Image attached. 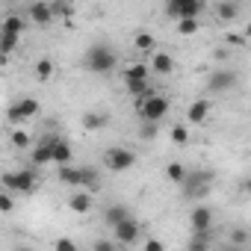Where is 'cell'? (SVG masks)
<instances>
[{"mask_svg":"<svg viewBox=\"0 0 251 251\" xmlns=\"http://www.w3.org/2000/svg\"><path fill=\"white\" fill-rule=\"evenodd\" d=\"M53 251H80V248H77V242H74L71 236H59V239L53 242Z\"/></svg>","mask_w":251,"mask_h":251,"instance_id":"obj_32","label":"cell"},{"mask_svg":"<svg viewBox=\"0 0 251 251\" xmlns=\"http://www.w3.org/2000/svg\"><path fill=\"white\" fill-rule=\"evenodd\" d=\"M251 236H248V230L245 227H233L230 230V245H239V248H245V242H248Z\"/></svg>","mask_w":251,"mask_h":251,"instance_id":"obj_31","label":"cell"},{"mask_svg":"<svg viewBox=\"0 0 251 251\" xmlns=\"http://www.w3.org/2000/svg\"><path fill=\"white\" fill-rule=\"evenodd\" d=\"M68 210L77 213V216L89 213V210H92V192H86V189H71V195H68Z\"/></svg>","mask_w":251,"mask_h":251,"instance_id":"obj_15","label":"cell"},{"mask_svg":"<svg viewBox=\"0 0 251 251\" xmlns=\"http://www.w3.org/2000/svg\"><path fill=\"white\" fill-rule=\"evenodd\" d=\"M245 39H251V21L245 24Z\"/></svg>","mask_w":251,"mask_h":251,"instance_id":"obj_42","label":"cell"},{"mask_svg":"<svg viewBox=\"0 0 251 251\" xmlns=\"http://www.w3.org/2000/svg\"><path fill=\"white\" fill-rule=\"evenodd\" d=\"M210 183H213V172L195 169V172H189V177H186V183H183V195H186V198H204V195L210 192Z\"/></svg>","mask_w":251,"mask_h":251,"instance_id":"obj_5","label":"cell"},{"mask_svg":"<svg viewBox=\"0 0 251 251\" xmlns=\"http://www.w3.org/2000/svg\"><path fill=\"white\" fill-rule=\"evenodd\" d=\"M12 251H36V248H30V245H24V242H18V245H15Z\"/></svg>","mask_w":251,"mask_h":251,"instance_id":"obj_39","label":"cell"},{"mask_svg":"<svg viewBox=\"0 0 251 251\" xmlns=\"http://www.w3.org/2000/svg\"><path fill=\"white\" fill-rule=\"evenodd\" d=\"M56 177H59V183H65L71 189H83V169L80 166H59Z\"/></svg>","mask_w":251,"mask_h":251,"instance_id":"obj_14","label":"cell"},{"mask_svg":"<svg viewBox=\"0 0 251 251\" xmlns=\"http://www.w3.org/2000/svg\"><path fill=\"white\" fill-rule=\"evenodd\" d=\"M151 71H154V74H160V77H169V74L175 71V59H172V53L157 50V53L151 56Z\"/></svg>","mask_w":251,"mask_h":251,"instance_id":"obj_17","label":"cell"},{"mask_svg":"<svg viewBox=\"0 0 251 251\" xmlns=\"http://www.w3.org/2000/svg\"><path fill=\"white\" fill-rule=\"evenodd\" d=\"M186 251H210V230L207 233H192L186 242Z\"/></svg>","mask_w":251,"mask_h":251,"instance_id":"obj_23","label":"cell"},{"mask_svg":"<svg viewBox=\"0 0 251 251\" xmlns=\"http://www.w3.org/2000/svg\"><path fill=\"white\" fill-rule=\"evenodd\" d=\"M103 124H106V118H103L100 112H86V115H83V127H86V130H100Z\"/></svg>","mask_w":251,"mask_h":251,"instance_id":"obj_27","label":"cell"},{"mask_svg":"<svg viewBox=\"0 0 251 251\" xmlns=\"http://www.w3.org/2000/svg\"><path fill=\"white\" fill-rule=\"evenodd\" d=\"M21 45V36H12V33H0V50H3V56L15 53Z\"/></svg>","mask_w":251,"mask_h":251,"instance_id":"obj_24","label":"cell"},{"mask_svg":"<svg viewBox=\"0 0 251 251\" xmlns=\"http://www.w3.org/2000/svg\"><path fill=\"white\" fill-rule=\"evenodd\" d=\"M98 186H100L98 172H95V169H83V189H86V192H95Z\"/></svg>","mask_w":251,"mask_h":251,"instance_id":"obj_28","label":"cell"},{"mask_svg":"<svg viewBox=\"0 0 251 251\" xmlns=\"http://www.w3.org/2000/svg\"><path fill=\"white\" fill-rule=\"evenodd\" d=\"M204 12L201 0H169L166 3V18L172 21H198V15Z\"/></svg>","mask_w":251,"mask_h":251,"instance_id":"obj_3","label":"cell"},{"mask_svg":"<svg viewBox=\"0 0 251 251\" xmlns=\"http://www.w3.org/2000/svg\"><path fill=\"white\" fill-rule=\"evenodd\" d=\"M154 136H157V124H142V127H139V139L151 142Z\"/></svg>","mask_w":251,"mask_h":251,"instance_id":"obj_37","label":"cell"},{"mask_svg":"<svg viewBox=\"0 0 251 251\" xmlns=\"http://www.w3.org/2000/svg\"><path fill=\"white\" fill-rule=\"evenodd\" d=\"M103 166L109 172H130L136 166V154L130 148H109L103 157Z\"/></svg>","mask_w":251,"mask_h":251,"instance_id":"obj_6","label":"cell"},{"mask_svg":"<svg viewBox=\"0 0 251 251\" xmlns=\"http://www.w3.org/2000/svg\"><path fill=\"white\" fill-rule=\"evenodd\" d=\"M53 15H56V9H53L50 3H33V6L27 9V21H30V24H39V27H48V24L53 21Z\"/></svg>","mask_w":251,"mask_h":251,"instance_id":"obj_13","label":"cell"},{"mask_svg":"<svg viewBox=\"0 0 251 251\" xmlns=\"http://www.w3.org/2000/svg\"><path fill=\"white\" fill-rule=\"evenodd\" d=\"M12 145L21 151V148H30L33 145V136L27 133V130H12Z\"/></svg>","mask_w":251,"mask_h":251,"instance_id":"obj_30","label":"cell"},{"mask_svg":"<svg viewBox=\"0 0 251 251\" xmlns=\"http://www.w3.org/2000/svg\"><path fill=\"white\" fill-rule=\"evenodd\" d=\"M169 139L175 142V145H189V127H183V124H175L172 127V133H169Z\"/></svg>","mask_w":251,"mask_h":251,"instance_id":"obj_26","label":"cell"},{"mask_svg":"<svg viewBox=\"0 0 251 251\" xmlns=\"http://www.w3.org/2000/svg\"><path fill=\"white\" fill-rule=\"evenodd\" d=\"M166 177H169L172 183H180V186H183V183H186V177H189V169H186L183 163H177V160H175V163H169V166H166Z\"/></svg>","mask_w":251,"mask_h":251,"instance_id":"obj_21","label":"cell"},{"mask_svg":"<svg viewBox=\"0 0 251 251\" xmlns=\"http://www.w3.org/2000/svg\"><path fill=\"white\" fill-rule=\"evenodd\" d=\"M142 251H166V242L157 239V236H148V239L142 242Z\"/></svg>","mask_w":251,"mask_h":251,"instance_id":"obj_34","label":"cell"},{"mask_svg":"<svg viewBox=\"0 0 251 251\" xmlns=\"http://www.w3.org/2000/svg\"><path fill=\"white\" fill-rule=\"evenodd\" d=\"M239 12H242V6L236 3V0H222V3H216V15L222 21H236Z\"/></svg>","mask_w":251,"mask_h":251,"instance_id":"obj_19","label":"cell"},{"mask_svg":"<svg viewBox=\"0 0 251 251\" xmlns=\"http://www.w3.org/2000/svg\"><path fill=\"white\" fill-rule=\"evenodd\" d=\"M222 251H245V248H239V245H230V242H227V245H225Z\"/></svg>","mask_w":251,"mask_h":251,"instance_id":"obj_40","label":"cell"},{"mask_svg":"<svg viewBox=\"0 0 251 251\" xmlns=\"http://www.w3.org/2000/svg\"><path fill=\"white\" fill-rule=\"evenodd\" d=\"M198 30H201L198 21H180V24H177V33H180V36H195Z\"/></svg>","mask_w":251,"mask_h":251,"instance_id":"obj_33","label":"cell"},{"mask_svg":"<svg viewBox=\"0 0 251 251\" xmlns=\"http://www.w3.org/2000/svg\"><path fill=\"white\" fill-rule=\"evenodd\" d=\"M12 207H15V201H12V192H0V213H12Z\"/></svg>","mask_w":251,"mask_h":251,"instance_id":"obj_35","label":"cell"},{"mask_svg":"<svg viewBox=\"0 0 251 251\" xmlns=\"http://www.w3.org/2000/svg\"><path fill=\"white\" fill-rule=\"evenodd\" d=\"M3 189L6 192H36V172L33 169H18V172H3Z\"/></svg>","mask_w":251,"mask_h":251,"instance_id":"obj_4","label":"cell"},{"mask_svg":"<svg viewBox=\"0 0 251 251\" xmlns=\"http://www.w3.org/2000/svg\"><path fill=\"white\" fill-rule=\"evenodd\" d=\"M169 109H172V103H169V98L166 95H151V98H145V100H136V115L142 118V124H157V121H163L166 115H169Z\"/></svg>","mask_w":251,"mask_h":251,"instance_id":"obj_1","label":"cell"},{"mask_svg":"<svg viewBox=\"0 0 251 251\" xmlns=\"http://www.w3.org/2000/svg\"><path fill=\"white\" fill-rule=\"evenodd\" d=\"M92 251H118V245L112 239H95L92 242Z\"/></svg>","mask_w":251,"mask_h":251,"instance_id":"obj_36","label":"cell"},{"mask_svg":"<svg viewBox=\"0 0 251 251\" xmlns=\"http://www.w3.org/2000/svg\"><path fill=\"white\" fill-rule=\"evenodd\" d=\"M59 142V136H42V142L33 148V166H48L53 163V145Z\"/></svg>","mask_w":251,"mask_h":251,"instance_id":"obj_11","label":"cell"},{"mask_svg":"<svg viewBox=\"0 0 251 251\" xmlns=\"http://www.w3.org/2000/svg\"><path fill=\"white\" fill-rule=\"evenodd\" d=\"M154 36L151 33H136V39H133V48L136 50H154Z\"/></svg>","mask_w":251,"mask_h":251,"instance_id":"obj_29","label":"cell"},{"mask_svg":"<svg viewBox=\"0 0 251 251\" xmlns=\"http://www.w3.org/2000/svg\"><path fill=\"white\" fill-rule=\"evenodd\" d=\"M210 112H213V103H210L207 98H198L195 103H189V109H186V118H189V124H192V127H201V124H207Z\"/></svg>","mask_w":251,"mask_h":251,"instance_id":"obj_12","label":"cell"},{"mask_svg":"<svg viewBox=\"0 0 251 251\" xmlns=\"http://www.w3.org/2000/svg\"><path fill=\"white\" fill-rule=\"evenodd\" d=\"M233 86H236V74L227 71V68H216V71H210V77H207V89H210L213 95H222V92H227V89H233Z\"/></svg>","mask_w":251,"mask_h":251,"instance_id":"obj_10","label":"cell"},{"mask_svg":"<svg viewBox=\"0 0 251 251\" xmlns=\"http://www.w3.org/2000/svg\"><path fill=\"white\" fill-rule=\"evenodd\" d=\"M71 160H74L71 142H65V139L59 136V142L53 145V166H56V169H59V166H71Z\"/></svg>","mask_w":251,"mask_h":251,"instance_id":"obj_18","label":"cell"},{"mask_svg":"<svg viewBox=\"0 0 251 251\" xmlns=\"http://www.w3.org/2000/svg\"><path fill=\"white\" fill-rule=\"evenodd\" d=\"M124 83H148L151 77V65L145 62H130V65H124Z\"/></svg>","mask_w":251,"mask_h":251,"instance_id":"obj_16","label":"cell"},{"mask_svg":"<svg viewBox=\"0 0 251 251\" xmlns=\"http://www.w3.org/2000/svg\"><path fill=\"white\" fill-rule=\"evenodd\" d=\"M27 24H24V15H6L3 18V33H12V36H24Z\"/></svg>","mask_w":251,"mask_h":251,"instance_id":"obj_22","label":"cell"},{"mask_svg":"<svg viewBox=\"0 0 251 251\" xmlns=\"http://www.w3.org/2000/svg\"><path fill=\"white\" fill-rule=\"evenodd\" d=\"M213 222H216V213H213V207H207V204H198V207L189 213V230H192V233H207V230H213Z\"/></svg>","mask_w":251,"mask_h":251,"instance_id":"obj_9","label":"cell"},{"mask_svg":"<svg viewBox=\"0 0 251 251\" xmlns=\"http://www.w3.org/2000/svg\"><path fill=\"white\" fill-rule=\"evenodd\" d=\"M112 236H115V242H118V245H136V242H139V236H142V227H139V222L130 216V219H124L121 225H115V227H112Z\"/></svg>","mask_w":251,"mask_h":251,"instance_id":"obj_8","label":"cell"},{"mask_svg":"<svg viewBox=\"0 0 251 251\" xmlns=\"http://www.w3.org/2000/svg\"><path fill=\"white\" fill-rule=\"evenodd\" d=\"M50 77H53V62H50L48 56H42V59L36 62V80L45 83V80H50Z\"/></svg>","mask_w":251,"mask_h":251,"instance_id":"obj_25","label":"cell"},{"mask_svg":"<svg viewBox=\"0 0 251 251\" xmlns=\"http://www.w3.org/2000/svg\"><path fill=\"white\" fill-rule=\"evenodd\" d=\"M245 42H248V39H245V33H242V36H239V33H227V45H236V48H245Z\"/></svg>","mask_w":251,"mask_h":251,"instance_id":"obj_38","label":"cell"},{"mask_svg":"<svg viewBox=\"0 0 251 251\" xmlns=\"http://www.w3.org/2000/svg\"><path fill=\"white\" fill-rule=\"evenodd\" d=\"M242 189H245V192H248V195H251V177H248V180H245V183H242Z\"/></svg>","mask_w":251,"mask_h":251,"instance_id":"obj_41","label":"cell"},{"mask_svg":"<svg viewBox=\"0 0 251 251\" xmlns=\"http://www.w3.org/2000/svg\"><path fill=\"white\" fill-rule=\"evenodd\" d=\"M86 68L92 74H109L115 68V50L109 45H92L86 50Z\"/></svg>","mask_w":251,"mask_h":251,"instance_id":"obj_2","label":"cell"},{"mask_svg":"<svg viewBox=\"0 0 251 251\" xmlns=\"http://www.w3.org/2000/svg\"><path fill=\"white\" fill-rule=\"evenodd\" d=\"M36 115H39V100H36V98H21V100L12 103L9 112H6V118H9L12 124H24V121L36 118Z\"/></svg>","mask_w":251,"mask_h":251,"instance_id":"obj_7","label":"cell"},{"mask_svg":"<svg viewBox=\"0 0 251 251\" xmlns=\"http://www.w3.org/2000/svg\"><path fill=\"white\" fill-rule=\"evenodd\" d=\"M103 219H106V225H109V227H115V225H121L124 219H130V210L124 207V204H112V207H106Z\"/></svg>","mask_w":251,"mask_h":251,"instance_id":"obj_20","label":"cell"}]
</instances>
